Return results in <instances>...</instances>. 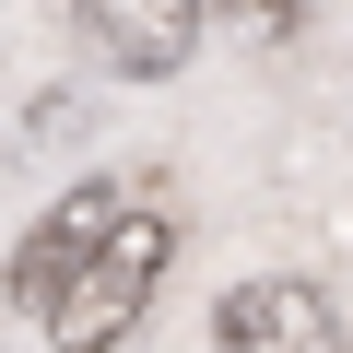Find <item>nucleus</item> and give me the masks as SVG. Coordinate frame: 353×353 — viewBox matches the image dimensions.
I'll return each mask as SVG.
<instances>
[{"mask_svg": "<svg viewBox=\"0 0 353 353\" xmlns=\"http://www.w3.org/2000/svg\"><path fill=\"white\" fill-rule=\"evenodd\" d=\"M83 24H94V59L106 71L165 83V71H189V48H201V0H83Z\"/></svg>", "mask_w": 353, "mask_h": 353, "instance_id": "obj_4", "label": "nucleus"}, {"mask_svg": "<svg viewBox=\"0 0 353 353\" xmlns=\"http://www.w3.org/2000/svg\"><path fill=\"white\" fill-rule=\"evenodd\" d=\"M130 201H141L130 176H83L59 212H36V224H24V248H12V306L36 318V306H48V294H59V283H71V271L118 236V212H130Z\"/></svg>", "mask_w": 353, "mask_h": 353, "instance_id": "obj_3", "label": "nucleus"}, {"mask_svg": "<svg viewBox=\"0 0 353 353\" xmlns=\"http://www.w3.org/2000/svg\"><path fill=\"white\" fill-rule=\"evenodd\" d=\"M165 259H176V212L141 189L130 212H118V236L36 306V330L59 341V353H106V341H130L141 330V306H153V283H165Z\"/></svg>", "mask_w": 353, "mask_h": 353, "instance_id": "obj_1", "label": "nucleus"}, {"mask_svg": "<svg viewBox=\"0 0 353 353\" xmlns=\"http://www.w3.org/2000/svg\"><path fill=\"white\" fill-rule=\"evenodd\" d=\"M212 353H353V330L306 271H248L212 306Z\"/></svg>", "mask_w": 353, "mask_h": 353, "instance_id": "obj_2", "label": "nucleus"}]
</instances>
